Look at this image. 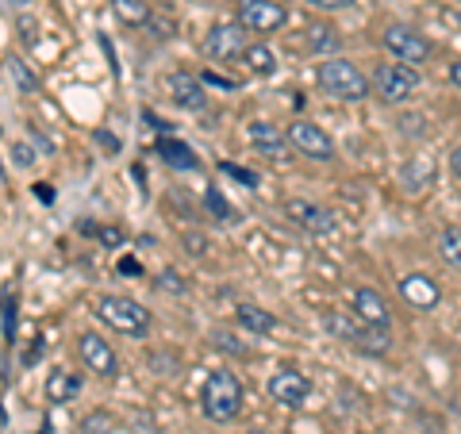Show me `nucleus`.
Instances as JSON below:
<instances>
[{"label":"nucleus","mask_w":461,"mask_h":434,"mask_svg":"<svg viewBox=\"0 0 461 434\" xmlns=\"http://www.w3.org/2000/svg\"><path fill=\"white\" fill-rule=\"evenodd\" d=\"M215 346H220V350H230V354H247V350H242V346H239V339L235 335H227V330H215Z\"/></svg>","instance_id":"7c9ffc66"},{"label":"nucleus","mask_w":461,"mask_h":434,"mask_svg":"<svg viewBox=\"0 0 461 434\" xmlns=\"http://www.w3.org/2000/svg\"><path fill=\"white\" fill-rule=\"evenodd\" d=\"M420 93V69L403 62H384L373 69V96L384 104H408Z\"/></svg>","instance_id":"39448f33"},{"label":"nucleus","mask_w":461,"mask_h":434,"mask_svg":"<svg viewBox=\"0 0 461 434\" xmlns=\"http://www.w3.org/2000/svg\"><path fill=\"white\" fill-rule=\"evenodd\" d=\"M266 388H269L273 403H281V408H304L312 396V381L300 369H277Z\"/></svg>","instance_id":"9b49d317"},{"label":"nucleus","mask_w":461,"mask_h":434,"mask_svg":"<svg viewBox=\"0 0 461 434\" xmlns=\"http://www.w3.org/2000/svg\"><path fill=\"white\" fill-rule=\"evenodd\" d=\"M204 204H208V208H212L215 215H220L223 223H235V208H230L227 200L220 196V189H208V193H204Z\"/></svg>","instance_id":"bb28decb"},{"label":"nucleus","mask_w":461,"mask_h":434,"mask_svg":"<svg viewBox=\"0 0 461 434\" xmlns=\"http://www.w3.org/2000/svg\"><path fill=\"white\" fill-rule=\"evenodd\" d=\"M115 430V419L108 411H89L81 419V434H112Z\"/></svg>","instance_id":"a878e982"},{"label":"nucleus","mask_w":461,"mask_h":434,"mask_svg":"<svg viewBox=\"0 0 461 434\" xmlns=\"http://www.w3.org/2000/svg\"><path fill=\"white\" fill-rule=\"evenodd\" d=\"M450 81H454V89H461V58L450 66Z\"/></svg>","instance_id":"4c0bfd02"},{"label":"nucleus","mask_w":461,"mask_h":434,"mask_svg":"<svg viewBox=\"0 0 461 434\" xmlns=\"http://www.w3.org/2000/svg\"><path fill=\"white\" fill-rule=\"evenodd\" d=\"M285 215L293 220L300 231H308V235H330L335 231V220H330V212L320 208V204H312V200H288L285 204Z\"/></svg>","instance_id":"ddd939ff"},{"label":"nucleus","mask_w":461,"mask_h":434,"mask_svg":"<svg viewBox=\"0 0 461 434\" xmlns=\"http://www.w3.org/2000/svg\"><path fill=\"white\" fill-rule=\"evenodd\" d=\"M250 42H247V27L242 23H212V32L204 35V54L215 62H230V58H247Z\"/></svg>","instance_id":"1a4fd4ad"},{"label":"nucleus","mask_w":461,"mask_h":434,"mask_svg":"<svg viewBox=\"0 0 461 434\" xmlns=\"http://www.w3.org/2000/svg\"><path fill=\"white\" fill-rule=\"evenodd\" d=\"M381 42L384 50L396 58V62L403 66H423L430 54H435V47H430V39L423 32H415L411 23H388L381 32Z\"/></svg>","instance_id":"423d86ee"},{"label":"nucleus","mask_w":461,"mask_h":434,"mask_svg":"<svg viewBox=\"0 0 461 434\" xmlns=\"http://www.w3.org/2000/svg\"><path fill=\"white\" fill-rule=\"evenodd\" d=\"M115 20H123L127 27H147L150 23V0H108Z\"/></svg>","instance_id":"aec40b11"},{"label":"nucleus","mask_w":461,"mask_h":434,"mask_svg":"<svg viewBox=\"0 0 461 434\" xmlns=\"http://www.w3.org/2000/svg\"><path fill=\"white\" fill-rule=\"evenodd\" d=\"M96 142H100V147H108V150H120V139H115V135H104V131H100Z\"/></svg>","instance_id":"c9c22d12"},{"label":"nucleus","mask_w":461,"mask_h":434,"mask_svg":"<svg viewBox=\"0 0 461 434\" xmlns=\"http://www.w3.org/2000/svg\"><path fill=\"white\" fill-rule=\"evenodd\" d=\"M308 50L312 54H323V58H330L339 50V32L335 27H308Z\"/></svg>","instance_id":"b1692460"},{"label":"nucleus","mask_w":461,"mask_h":434,"mask_svg":"<svg viewBox=\"0 0 461 434\" xmlns=\"http://www.w3.org/2000/svg\"><path fill=\"white\" fill-rule=\"evenodd\" d=\"M85 388V377L74 369H50L47 373V384H42V396H47V403H69L77 400Z\"/></svg>","instance_id":"dca6fc26"},{"label":"nucleus","mask_w":461,"mask_h":434,"mask_svg":"<svg viewBox=\"0 0 461 434\" xmlns=\"http://www.w3.org/2000/svg\"><path fill=\"white\" fill-rule=\"evenodd\" d=\"M315 81H320V89L327 96L346 100V104H357V100H366L373 93V81L350 62V58H323L320 69H315Z\"/></svg>","instance_id":"f257e3e1"},{"label":"nucleus","mask_w":461,"mask_h":434,"mask_svg":"<svg viewBox=\"0 0 461 434\" xmlns=\"http://www.w3.org/2000/svg\"><path fill=\"white\" fill-rule=\"evenodd\" d=\"M457 27H461V8H457Z\"/></svg>","instance_id":"ea45409f"},{"label":"nucleus","mask_w":461,"mask_h":434,"mask_svg":"<svg viewBox=\"0 0 461 434\" xmlns=\"http://www.w3.org/2000/svg\"><path fill=\"white\" fill-rule=\"evenodd\" d=\"M16 27H20V35H23V42H35V32H39V23H35V16H16Z\"/></svg>","instance_id":"2f4dec72"},{"label":"nucleus","mask_w":461,"mask_h":434,"mask_svg":"<svg viewBox=\"0 0 461 434\" xmlns=\"http://www.w3.org/2000/svg\"><path fill=\"white\" fill-rule=\"evenodd\" d=\"M100 323H108L112 330H120L127 339H147L150 335V312L131 296H100L96 300Z\"/></svg>","instance_id":"20e7f679"},{"label":"nucleus","mask_w":461,"mask_h":434,"mask_svg":"<svg viewBox=\"0 0 461 434\" xmlns=\"http://www.w3.org/2000/svg\"><path fill=\"white\" fill-rule=\"evenodd\" d=\"M223 173H227V177H235V181H242V185H247V189H258V177H254V173L250 169H242V166H220Z\"/></svg>","instance_id":"c85d7f7f"},{"label":"nucleus","mask_w":461,"mask_h":434,"mask_svg":"<svg viewBox=\"0 0 461 434\" xmlns=\"http://www.w3.org/2000/svg\"><path fill=\"white\" fill-rule=\"evenodd\" d=\"M247 434H273V430H247Z\"/></svg>","instance_id":"58836bf2"},{"label":"nucleus","mask_w":461,"mask_h":434,"mask_svg":"<svg viewBox=\"0 0 461 434\" xmlns=\"http://www.w3.org/2000/svg\"><path fill=\"white\" fill-rule=\"evenodd\" d=\"M162 288H173V293H185V285H177V273H162Z\"/></svg>","instance_id":"f704fd0d"},{"label":"nucleus","mask_w":461,"mask_h":434,"mask_svg":"<svg viewBox=\"0 0 461 434\" xmlns=\"http://www.w3.org/2000/svg\"><path fill=\"white\" fill-rule=\"evenodd\" d=\"M400 296L408 300L415 312H430V308H438L442 288H438V281H430L427 273H403L400 277Z\"/></svg>","instance_id":"4468645a"},{"label":"nucleus","mask_w":461,"mask_h":434,"mask_svg":"<svg viewBox=\"0 0 461 434\" xmlns=\"http://www.w3.org/2000/svg\"><path fill=\"white\" fill-rule=\"evenodd\" d=\"M200 411H204L212 423H235L242 411V381L230 369H212L204 381V393H200Z\"/></svg>","instance_id":"f03ea898"},{"label":"nucleus","mask_w":461,"mask_h":434,"mask_svg":"<svg viewBox=\"0 0 461 434\" xmlns=\"http://www.w3.org/2000/svg\"><path fill=\"white\" fill-rule=\"evenodd\" d=\"M304 5L315 12H342V8H354V0H304Z\"/></svg>","instance_id":"c756f323"},{"label":"nucleus","mask_w":461,"mask_h":434,"mask_svg":"<svg viewBox=\"0 0 461 434\" xmlns=\"http://www.w3.org/2000/svg\"><path fill=\"white\" fill-rule=\"evenodd\" d=\"M239 23L254 35H273L288 23V12L277 0H239Z\"/></svg>","instance_id":"6e6552de"},{"label":"nucleus","mask_w":461,"mask_h":434,"mask_svg":"<svg viewBox=\"0 0 461 434\" xmlns=\"http://www.w3.org/2000/svg\"><path fill=\"white\" fill-rule=\"evenodd\" d=\"M12 162H16L20 169H32L39 158H35V150L27 147V142H12Z\"/></svg>","instance_id":"cd10ccee"},{"label":"nucleus","mask_w":461,"mask_h":434,"mask_svg":"<svg viewBox=\"0 0 461 434\" xmlns=\"http://www.w3.org/2000/svg\"><path fill=\"white\" fill-rule=\"evenodd\" d=\"M285 135H288V147H293L296 154L312 158V162H330V158H335V139H330L320 123L293 120L285 127Z\"/></svg>","instance_id":"0eeeda50"},{"label":"nucleus","mask_w":461,"mask_h":434,"mask_svg":"<svg viewBox=\"0 0 461 434\" xmlns=\"http://www.w3.org/2000/svg\"><path fill=\"white\" fill-rule=\"evenodd\" d=\"M16 330H20V303L16 293H5V346H16Z\"/></svg>","instance_id":"393cba45"},{"label":"nucleus","mask_w":461,"mask_h":434,"mask_svg":"<svg viewBox=\"0 0 461 434\" xmlns=\"http://www.w3.org/2000/svg\"><path fill=\"white\" fill-rule=\"evenodd\" d=\"M166 93H169L173 104L185 108V112H200L204 108V100H208L204 77H193V74H185V69H177V74L166 77Z\"/></svg>","instance_id":"f8f14e48"},{"label":"nucleus","mask_w":461,"mask_h":434,"mask_svg":"<svg viewBox=\"0 0 461 434\" xmlns=\"http://www.w3.org/2000/svg\"><path fill=\"white\" fill-rule=\"evenodd\" d=\"M93 231H96V227H93ZM96 235H100V242H108V246H123V231H120V227H100Z\"/></svg>","instance_id":"473e14b6"},{"label":"nucleus","mask_w":461,"mask_h":434,"mask_svg":"<svg viewBox=\"0 0 461 434\" xmlns=\"http://www.w3.org/2000/svg\"><path fill=\"white\" fill-rule=\"evenodd\" d=\"M435 250H438V258H442V266L461 269V227H442Z\"/></svg>","instance_id":"4be33fe9"},{"label":"nucleus","mask_w":461,"mask_h":434,"mask_svg":"<svg viewBox=\"0 0 461 434\" xmlns=\"http://www.w3.org/2000/svg\"><path fill=\"white\" fill-rule=\"evenodd\" d=\"M158 154H162V162L169 166V169H196V154H193V147H185L181 139H158Z\"/></svg>","instance_id":"a211bd4d"},{"label":"nucleus","mask_w":461,"mask_h":434,"mask_svg":"<svg viewBox=\"0 0 461 434\" xmlns=\"http://www.w3.org/2000/svg\"><path fill=\"white\" fill-rule=\"evenodd\" d=\"M35 196L42 200V204H54V185H47V181H39V185H35Z\"/></svg>","instance_id":"72a5a7b5"},{"label":"nucleus","mask_w":461,"mask_h":434,"mask_svg":"<svg viewBox=\"0 0 461 434\" xmlns=\"http://www.w3.org/2000/svg\"><path fill=\"white\" fill-rule=\"evenodd\" d=\"M247 139H250L262 154H269V158H281V154L288 150V135L281 131V127L266 123V120H254V123L247 127Z\"/></svg>","instance_id":"f3484780"},{"label":"nucleus","mask_w":461,"mask_h":434,"mask_svg":"<svg viewBox=\"0 0 461 434\" xmlns=\"http://www.w3.org/2000/svg\"><path fill=\"white\" fill-rule=\"evenodd\" d=\"M354 315L362 323L377 327V330H388V320H393V312H388V300L377 293V288H369V285L354 288Z\"/></svg>","instance_id":"2eb2a0df"},{"label":"nucleus","mask_w":461,"mask_h":434,"mask_svg":"<svg viewBox=\"0 0 461 434\" xmlns=\"http://www.w3.org/2000/svg\"><path fill=\"white\" fill-rule=\"evenodd\" d=\"M450 169H454L457 177H461V142H457V147H454V154H450Z\"/></svg>","instance_id":"e433bc0d"},{"label":"nucleus","mask_w":461,"mask_h":434,"mask_svg":"<svg viewBox=\"0 0 461 434\" xmlns=\"http://www.w3.org/2000/svg\"><path fill=\"white\" fill-rule=\"evenodd\" d=\"M323 330L327 335H335V339H342L346 346H354V350L369 354V357H381V354H388V346H393L388 330H377V327L362 323L354 312H327L323 315Z\"/></svg>","instance_id":"7ed1b4c3"},{"label":"nucleus","mask_w":461,"mask_h":434,"mask_svg":"<svg viewBox=\"0 0 461 434\" xmlns=\"http://www.w3.org/2000/svg\"><path fill=\"white\" fill-rule=\"evenodd\" d=\"M8 77H12V85H16L20 93H27V96L39 93V77H35V69L27 66L23 58H8Z\"/></svg>","instance_id":"5701e85b"},{"label":"nucleus","mask_w":461,"mask_h":434,"mask_svg":"<svg viewBox=\"0 0 461 434\" xmlns=\"http://www.w3.org/2000/svg\"><path fill=\"white\" fill-rule=\"evenodd\" d=\"M247 69L258 77H269V74H277V54H273L269 42H250V50H247Z\"/></svg>","instance_id":"412c9836"},{"label":"nucleus","mask_w":461,"mask_h":434,"mask_svg":"<svg viewBox=\"0 0 461 434\" xmlns=\"http://www.w3.org/2000/svg\"><path fill=\"white\" fill-rule=\"evenodd\" d=\"M235 320L250 330V335H269V330H277V320H273V312L258 308V303H239Z\"/></svg>","instance_id":"6ab92c4d"},{"label":"nucleus","mask_w":461,"mask_h":434,"mask_svg":"<svg viewBox=\"0 0 461 434\" xmlns=\"http://www.w3.org/2000/svg\"><path fill=\"white\" fill-rule=\"evenodd\" d=\"M77 354H81V366L96 373V377H115V373H120V357H115L108 339H100L96 330L77 335Z\"/></svg>","instance_id":"9d476101"}]
</instances>
